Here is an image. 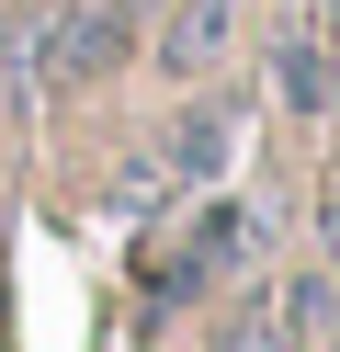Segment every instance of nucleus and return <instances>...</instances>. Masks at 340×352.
Segmentation results:
<instances>
[{"label": "nucleus", "instance_id": "nucleus-6", "mask_svg": "<svg viewBox=\"0 0 340 352\" xmlns=\"http://www.w3.org/2000/svg\"><path fill=\"white\" fill-rule=\"evenodd\" d=\"M216 148H227V125H216V114H204V125H193V137H181V182H216Z\"/></svg>", "mask_w": 340, "mask_h": 352}, {"label": "nucleus", "instance_id": "nucleus-3", "mask_svg": "<svg viewBox=\"0 0 340 352\" xmlns=\"http://www.w3.org/2000/svg\"><path fill=\"white\" fill-rule=\"evenodd\" d=\"M227 23H238V0H181L170 23H159V69H170V80H193V69H216V46H227Z\"/></svg>", "mask_w": 340, "mask_h": 352}, {"label": "nucleus", "instance_id": "nucleus-4", "mask_svg": "<svg viewBox=\"0 0 340 352\" xmlns=\"http://www.w3.org/2000/svg\"><path fill=\"white\" fill-rule=\"evenodd\" d=\"M272 80H284V102H295V114H340V57L317 46V34H284Z\"/></svg>", "mask_w": 340, "mask_h": 352}, {"label": "nucleus", "instance_id": "nucleus-8", "mask_svg": "<svg viewBox=\"0 0 340 352\" xmlns=\"http://www.w3.org/2000/svg\"><path fill=\"white\" fill-rule=\"evenodd\" d=\"M0 114H12V102H0Z\"/></svg>", "mask_w": 340, "mask_h": 352}, {"label": "nucleus", "instance_id": "nucleus-5", "mask_svg": "<svg viewBox=\"0 0 340 352\" xmlns=\"http://www.w3.org/2000/svg\"><path fill=\"white\" fill-rule=\"evenodd\" d=\"M204 352H295V341H284V318H272V307H249V318H227Z\"/></svg>", "mask_w": 340, "mask_h": 352}, {"label": "nucleus", "instance_id": "nucleus-7", "mask_svg": "<svg viewBox=\"0 0 340 352\" xmlns=\"http://www.w3.org/2000/svg\"><path fill=\"white\" fill-rule=\"evenodd\" d=\"M329 34H340V0H329Z\"/></svg>", "mask_w": 340, "mask_h": 352}, {"label": "nucleus", "instance_id": "nucleus-1", "mask_svg": "<svg viewBox=\"0 0 340 352\" xmlns=\"http://www.w3.org/2000/svg\"><path fill=\"white\" fill-rule=\"evenodd\" d=\"M136 46L125 0H68V12H45L34 46H23V69H34V91H91V80H113Z\"/></svg>", "mask_w": 340, "mask_h": 352}, {"label": "nucleus", "instance_id": "nucleus-2", "mask_svg": "<svg viewBox=\"0 0 340 352\" xmlns=\"http://www.w3.org/2000/svg\"><path fill=\"white\" fill-rule=\"evenodd\" d=\"M238 250H249V205H204L181 239H159V250H148V296H204Z\"/></svg>", "mask_w": 340, "mask_h": 352}]
</instances>
